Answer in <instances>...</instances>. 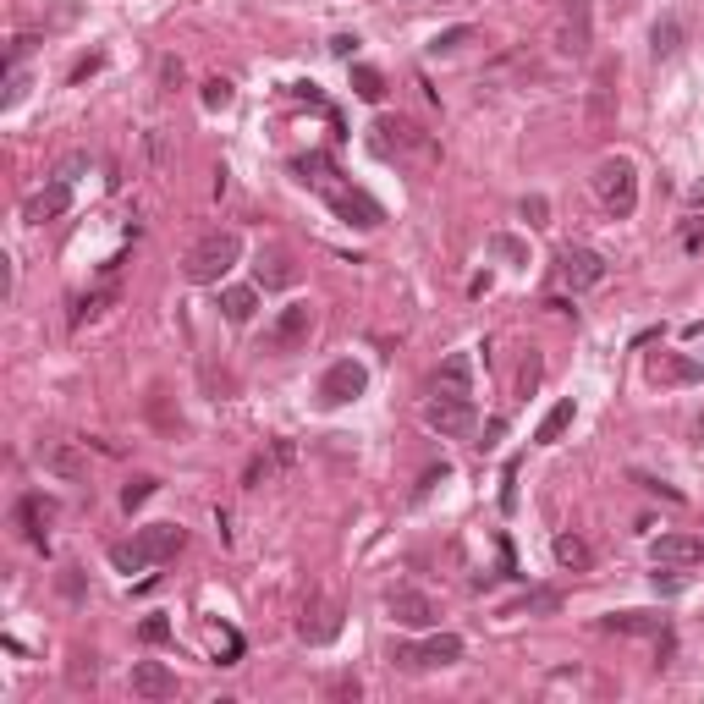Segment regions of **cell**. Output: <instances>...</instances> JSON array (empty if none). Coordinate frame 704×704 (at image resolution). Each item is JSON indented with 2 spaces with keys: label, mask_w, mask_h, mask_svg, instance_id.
<instances>
[{
  "label": "cell",
  "mask_w": 704,
  "mask_h": 704,
  "mask_svg": "<svg viewBox=\"0 0 704 704\" xmlns=\"http://www.w3.org/2000/svg\"><path fill=\"white\" fill-rule=\"evenodd\" d=\"M292 176L303 187H314L319 198H325L330 209H336L347 226H363V231H374L385 220V209L374 204L363 187H352V182H341V171L330 165V154H303V160H292Z\"/></svg>",
  "instance_id": "obj_1"
},
{
  "label": "cell",
  "mask_w": 704,
  "mask_h": 704,
  "mask_svg": "<svg viewBox=\"0 0 704 704\" xmlns=\"http://www.w3.org/2000/svg\"><path fill=\"white\" fill-rule=\"evenodd\" d=\"M182 545H187V528L149 523V528H138L132 539H116V545H110V567H116V572H149V567H160V561H171Z\"/></svg>",
  "instance_id": "obj_2"
},
{
  "label": "cell",
  "mask_w": 704,
  "mask_h": 704,
  "mask_svg": "<svg viewBox=\"0 0 704 704\" xmlns=\"http://www.w3.org/2000/svg\"><path fill=\"white\" fill-rule=\"evenodd\" d=\"M237 259H242V237H237L231 226H220V231H204V237L187 248L182 275H187L193 286H220V275H226Z\"/></svg>",
  "instance_id": "obj_3"
},
{
  "label": "cell",
  "mask_w": 704,
  "mask_h": 704,
  "mask_svg": "<svg viewBox=\"0 0 704 704\" xmlns=\"http://www.w3.org/2000/svg\"><path fill=\"white\" fill-rule=\"evenodd\" d=\"M589 187H594V198H600V209L611 220H627L638 209V171H633L627 154H605V160L594 165Z\"/></svg>",
  "instance_id": "obj_4"
},
{
  "label": "cell",
  "mask_w": 704,
  "mask_h": 704,
  "mask_svg": "<svg viewBox=\"0 0 704 704\" xmlns=\"http://www.w3.org/2000/svg\"><path fill=\"white\" fill-rule=\"evenodd\" d=\"M550 50L561 61H589L594 50V6L589 0H561L550 17Z\"/></svg>",
  "instance_id": "obj_5"
},
{
  "label": "cell",
  "mask_w": 704,
  "mask_h": 704,
  "mask_svg": "<svg viewBox=\"0 0 704 704\" xmlns=\"http://www.w3.org/2000/svg\"><path fill=\"white\" fill-rule=\"evenodd\" d=\"M369 149L380 154V160H407V154H435V138H429L418 121H407V116H374V127H369Z\"/></svg>",
  "instance_id": "obj_6"
},
{
  "label": "cell",
  "mask_w": 704,
  "mask_h": 704,
  "mask_svg": "<svg viewBox=\"0 0 704 704\" xmlns=\"http://www.w3.org/2000/svg\"><path fill=\"white\" fill-rule=\"evenodd\" d=\"M462 660V638L457 633H429L424 644H391V666L396 671H440V666H457Z\"/></svg>",
  "instance_id": "obj_7"
},
{
  "label": "cell",
  "mask_w": 704,
  "mask_h": 704,
  "mask_svg": "<svg viewBox=\"0 0 704 704\" xmlns=\"http://www.w3.org/2000/svg\"><path fill=\"white\" fill-rule=\"evenodd\" d=\"M308 336H314V303L292 297L264 325V352H297V347H308Z\"/></svg>",
  "instance_id": "obj_8"
},
{
  "label": "cell",
  "mask_w": 704,
  "mask_h": 704,
  "mask_svg": "<svg viewBox=\"0 0 704 704\" xmlns=\"http://www.w3.org/2000/svg\"><path fill=\"white\" fill-rule=\"evenodd\" d=\"M424 424L435 429L440 440H468L473 429H479V407H473V396H429Z\"/></svg>",
  "instance_id": "obj_9"
},
{
  "label": "cell",
  "mask_w": 704,
  "mask_h": 704,
  "mask_svg": "<svg viewBox=\"0 0 704 704\" xmlns=\"http://www.w3.org/2000/svg\"><path fill=\"white\" fill-rule=\"evenodd\" d=\"M385 611H391V622H396V627H413V633H424V627H435V622H440L435 594L413 589V583H391V589H385Z\"/></svg>",
  "instance_id": "obj_10"
},
{
  "label": "cell",
  "mask_w": 704,
  "mask_h": 704,
  "mask_svg": "<svg viewBox=\"0 0 704 704\" xmlns=\"http://www.w3.org/2000/svg\"><path fill=\"white\" fill-rule=\"evenodd\" d=\"M583 121L589 132H611L616 127V61H600L583 88Z\"/></svg>",
  "instance_id": "obj_11"
},
{
  "label": "cell",
  "mask_w": 704,
  "mask_h": 704,
  "mask_svg": "<svg viewBox=\"0 0 704 704\" xmlns=\"http://www.w3.org/2000/svg\"><path fill=\"white\" fill-rule=\"evenodd\" d=\"M556 270H561V281L572 286V292H589V286H600L605 281V253L600 248H583V242H567V248L556 253Z\"/></svg>",
  "instance_id": "obj_12"
},
{
  "label": "cell",
  "mask_w": 704,
  "mask_h": 704,
  "mask_svg": "<svg viewBox=\"0 0 704 704\" xmlns=\"http://www.w3.org/2000/svg\"><path fill=\"white\" fill-rule=\"evenodd\" d=\"M363 385H369V369H363L358 358H336L325 369V380H319V402L325 407H347L363 396Z\"/></svg>",
  "instance_id": "obj_13"
},
{
  "label": "cell",
  "mask_w": 704,
  "mask_h": 704,
  "mask_svg": "<svg viewBox=\"0 0 704 704\" xmlns=\"http://www.w3.org/2000/svg\"><path fill=\"white\" fill-rule=\"evenodd\" d=\"M72 187H77V182H66V176H55V171H50V182H44L39 193H28V198H22V220H28V226L61 220L66 209H72Z\"/></svg>",
  "instance_id": "obj_14"
},
{
  "label": "cell",
  "mask_w": 704,
  "mask_h": 704,
  "mask_svg": "<svg viewBox=\"0 0 704 704\" xmlns=\"http://www.w3.org/2000/svg\"><path fill=\"white\" fill-rule=\"evenodd\" d=\"M649 561L655 567H699L704 539L699 534H660V539H649Z\"/></svg>",
  "instance_id": "obj_15"
},
{
  "label": "cell",
  "mask_w": 704,
  "mask_h": 704,
  "mask_svg": "<svg viewBox=\"0 0 704 704\" xmlns=\"http://www.w3.org/2000/svg\"><path fill=\"white\" fill-rule=\"evenodd\" d=\"M644 374L655 385H693V380H704V363L699 358H682V352H649Z\"/></svg>",
  "instance_id": "obj_16"
},
{
  "label": "cell",
  "mask_w": 704,
  "mask_h": 704,
  "mask_svg": "<svg viewBox=\"0 0 704 704\" xmlns=\"http://www.w3.org/2000/svg\"><path fill=\"white\" fill-rule=\"evenodd\" d=\"M336 633H341V605L308 600L303 616H297V638H303V644H330Z\"/></svg>",
  "instance_id": "obj_17"
},
{
  "label": "cell",
  "mask_w": 704,
  "mask_h": 704,
  "mask_svg": "<svg viewBox=\"0 0 704 704\" xmlns=\"http://www.w3.org/2000/svg\"><path fill=\"white\" fill-rule=\"evenodd\" d=\"M253 281H259L264 292H281V286H292V281H297L292 253L275 248V242H270V248H259V253H253Z\"/></svg>",
  "instance_id": "obj_18"
},
{
  "label": "cell",
  "mask_w": 704,
  "mask_h": 704,
  "mask_svg": "<svg viewBox=\"0 0 704 704\" xmlns=\"http://www.w3.org/2000/svg\"><path fill=\"white\" fill-rule=\"evenodd\" d=\"M176 693V671L165 660H138L132 666V699H171Z\"/></svg>",
  "instance_id": "obj_19"
},
{
  "label": "cell",
  "mask_w": 704,
  "mask_h": 704,
  "mask_svg": "<svg viewBox=\"0 0 704 704\" xmlns=\"http://www.w3.org/2000/svg\"><path fill=\"white\" fill-rule=\"evenodd\" d=\"M39 462H44V473H55V479H83L88 473V457L77 451V440H44Z\"/></svg>",
  "instance_id": "obj_20"
},
{
  "label": "cell",
  "mask_w": 704,
  "mask_h": 704,
  "mask_svg": "<svg viewBox=\"0 0 704 704\" xmlns=\"http://www.w3.org/2000/svg\"><path fill=\"white\" fill-rule=\"evenodd\" d=\"M50 517H55V501H44V495H22L17 501V523H22V534H28V545L33 550H50Z\"/></svg>",
  "instance_id": "obj_21"
},
{
  "label": "cell",
  "mask_w": 704,
  "mask_h": 704,
  "mask_svg": "<svg viewBox=\"0 0 704 704\" xmlns=\"http://www.w3.org/2000/svg\"><path fill=\"white\" fill-rule=\"evenodd\" d=\"M292 457H297V446H292V440H270V451H259V457L248 462L242 484H248V490H259V484H270L281 468H292Z\"/></svg>",
  "instance_id": "obj_22"
},
{
  "label": "cell",
  "mask_w": 704,
  "mask_h": 704,
  "mask_svg": "<svg viewBox=\"0 0 704 704\" xmlns=\"http://www.w3.org/2000/svg\"><path fill=\"white\" fill-rule=\"evenodd\" d=\"M605 633H622V638H649V633H666V616H660V611H611V616H605Z\"/></svg>",
  "instance_id": "obj_23"
},
{
  "label": "cell",
  "mask_w": 704,
  "mask_h": 704,
  "mask_svg": "<svg viewBox=\"0 0 704 704\" xmlns=\"http://www.w3.org/2000/svg\"><path fill=\"white\" fill-rule=\"evenodd\" d=\"M435 396H473V358L468 352H451L435 374Z\"/></svg>",
  "instance_id": "obj_24"
},
{
  "label": "cell",
  "mask_w": 704,
  "mask_h": 704,
  "mask_svg": "<svg viewBox=\"0 0 704 704\" xmlns=\"http://www.w3.org/2000/svg\"><path fill=\"white\" fill-rule=\"evenodd\" d=\"M572 418H578V402H572V396H561V402L550 407L545 418H539V429H534V446H556V440L572 429Z\"/></svg>",
  "instance_id": "obj_25"
},
{
  "label": "cell",
  "mask_w": 704,
  "mask_h": 704,
  "mask_svg": "<svg viewBox=\"0 0 704 704\" xmlns=\"http://www.w3.org/2000/svg\"><path fill=\"white\" fill-rule=\"evenodd\" d=\"M253 308H259V292H253V286H226V292H220V314H226L231 325H248Z\"/></svg>",
  "instance_id": "obj_26"
},
{
  "label": "cell",
  "mask_w": 704,
  "mask_h": 704,
  "mask_svg": "<svg viewBox=\"0 0 704 704\" xmlns=\"http://www.w3.org/2000/svg\"><path fill=\"white\" fill-rule=\"evenodd\" d=\"M556 561H561L567 572H589V567H594V550L583 545L578 534H556Z\"/></svg>",
  "instance_id": "obj_27"
},
{
  "label": "cell",
  "mask_w": 704,
  "mask_h": 704,
  "mask_svg": "<svg viewBox=\"0 0 704 704\" xmlns=\"http://www.w3.org/2000/svg\"><path fill=\"white\" fill-rule=\"evenodd\" d=\"M105 303H116V286H94V292H83L72 303V330L88 325V319H99V314H105Z\"/></svg>",
  "instance_id": "obj_28"
},
{
  "label": "cell",
  "mask_w": 704,
  "mask_h": 704,
  "mask_svg": "<svg viewBox=\"0 0 704 704\" xmlns=\"http://www.w3.org/2000/svg\"><path fill=\"white\" fill-rule=\"evenodd\" d=\"M649 50H655V61H671V55L682 50V22H655V33H649Z\"/></svg>",
  "instance_id": "obj_29"
},
{
  "label": "cell",
  "mask_w": 704,
  "mask_h": 704,
  "mask_svg": "<svg viewBox=\"0 0 704 704\" xmlns=\"http://www.w3.org/2000/svg\"><path fill=\"white\" fill-rule=\"evenodd\" d=\"M534 611H561V594H556V589H528L506 616H534Z\"/></svg>",
  "instance_id": "obj_30"
},
{
  "label": "cell",
  "mask_w": 704,
  "mask_h": 704,
  "mask_svg": "<svg viewBox=\"0 0 704 704\" xmlns=\"http://www.w3.org/2000/svg\"><path fill=\"white\" fill-rule=\"evenodd\" d=\"M352 88H358V99H369V105H380L385 99V83L374 66H352Z\"/></svg>",
  "instance_id": "obj_31"
},
{
  "label": "cell",
  "mask_w": 704,
  "mask_h": 704,
  "mask_svg": "<svg viewBox=\"0 0 704 704\" xmlns=\"http://www.w3.org/2000/svg\"><path fill=\"white\" fill-rule=\"evenodd\" d=\"M154 490H160V479H154V473H138V479H132L127 490H121V506H127V512H138V506L149 501Z\"/></svg>",
  "instance_id": "obj_32"
},
{
  "label": "cell",
  "mask_w": 704,
  "mask_h": 704,
  "mask_svg": "<svg viewBox=\"0 0 704 704\" xmlns=\"http://www.w3.org/2000/svg\"><path fill=\"white\" fill-rule=\"evenodd\" d=\"M231 99H237V88H231L226 77H209L204 83V110H226Z\"/></svg>",
  "instance_id": "obj_33"
},
{
  "label": "cell",
  "mask_w": 704,
  "mask_h": 704,
  "mask_svg": "<svg viewBox=\"0 0 704 704\" xmlns=\"http://www.w3.org/2000/svg\"><path fill=\"white\" fill-rule=\"evenodd\" d=\"M490 253H495V259H512V264H528V248L517 237H506V231H495V237H490Z\"/></svg>",
  "instance_id": "obj_34"
},
{
  "label": "cell",
  "mask_w": 704,
  "mask_h": 704,
  "mask_svg": "<svg viewBox=\"0 0 704 704\" xmlns=\"http://www.w3.org/2000/svg\"><path fill=\"white\" fill-rule=\"evenodd\" d=\"M468 39H473V28H446V33L429 39V55H451V50H462Z\"/></svg>",
  "instance_id": "obj_35"
},
{
  "label": "cell",
  "mask_w": 704,
  "mask_h": 704,
  "mask_svg": "<svg viewBox=\"0 0 704 704\" xmlns=\"http://www.w3.org/2000/svg\"><path fill=\"white\" fill-rule=\"evenodd\" d=\"M33 44H39V33H17V39L6 44V72H11V66H22V61H28V55H33Z\"/></svg>",
  "instance_id": "obj_36"
},
{
  "label": "cell",
  "mask_w": 704,
  "mask_h": 704,
  "mask_svg": "<svg viewBox=\"0 0 704 704\" xmlns=\"http://www.w3.org/2000/svg\"><path fill=\"white\" fill-rule=\"evenodd\" d=\"M523 220H528V226H550V204L539 193H528L523 198Z\"/></svg>",
  "instance_id": "obj_37"
},
{
  "label": "cell",
  "mask_w": 704,
  "mask_h": 704,
  "mask_svg": "<svg viewBox=\"0 0 704 704\" xmlns=\"http://www.w3.org/2000/svg\"><path fill=\"white\" fill-rule=\"evenodd\" d=\"M22 94H28V77H22V66H11L6 72V110L22 105Z\"/></svg>",
  "instance_id": "obj_38"
},
{
  "label": "cell",
  "mask_w": 704,
  "mask_h": 704,
  "mask_svg": "<svg viewBox=\"0 0 704 704\" xmlns=\"http://www.w3.org/2000/svg\"><path fill=\"white\" fill-rule=\"evenodd\" d=\"M682 583H688V578H682V567H666V572H655V589H660V594H677Z\"/></svg>",
  "instance_id": "obj_39"
},
{
  "label": "cell",
  "mask_w": 704,
  "mask_h": 704,
  "mask_svg": "<svg viewBox=\"0 0 704 704\" xmlns=\"http://www.w3.org/2000/svg\"><path fill=\"white\" fill-rule=\"evenodd\" d=\"M143 638H149V644H165V638H171V622H165V616H149V622H143Z\"/></svg>",
  "instance_id": "obj_40"
},
{
  "label": "cell",
  "mask_w": 704,
  "mask_h": 704,
  "mask_svg": "<svg viewBox=\"0 0 704 704\" xmlns=\"http://www.w3.org/2000/svg\"><path fill=\"white\" fill-rule=\"evenodd\" d=\"M534 385H539V358H528V363H523V374H517V396H528Z\"/></svg>",
  "instance_id": "obj_41"
},
{
  "label": "cell",
  "mask_w": 704,
  "mask_h": 704,
  "mask_svg": "<svg viewBox=\"0 0 704 704\" xmlns=\"http://www.w3.org/2000/svg\"><path fill=\"white\" fill-rule=\"evenodd\" d=\"M440 479H446V462H440V468H429V473H424V479H418V490H413V501H424V495H429V490H435V484H440Z\"/></svg>",
  "instance_id": "obj_42"
},
{
  "label": "cell",
  "mask_w": 704,
  "mask_h": 704,
  "mask_svg": "<svg viewBox=\"0 0 704 704\" xmlns=\"http://www.w3.org/2000/svg\"><path fill=\"white\" fill-rule=\"evenodd\" d=\"M352 50H358V39H352V33H336V39H330V55H341V61H347Z\"/></svg>",
  "instance_id": "obj_43"
},
{
  "label": "cell",
  "mask_w": 704,
  "mask_h": 704,
  "mask_svg": "<svg viewBox=\"0 0 704 704\" xmlns=\"http://www.w3.org/2000/svg\"><path fill=\"white\" fill-rule=\"evenodd\" d=\"M88 72H99V55H88V61H77V66H72V83H83Z\"/></svg>",
  "instance_id": "obj_44"
},
{
  "label": "cell",
  "mask_w": 704,
  "mask_h": 704,
  "mask_svg": "<svg viewBox=\"0 0 704 704\" xmlns=\"http://www.w3.org/2000/svg\"><path fill=\"white\" fill-rule=\"evenodd\" d=\"M682 242H688V248L699 253V248H704V226H688V231H682Z\"/></svg>",
  "instance_id": "obj_45"
},
{
  "label": "cell",
  "mask_w": 704,
  "mask_h": 704,
  "mask_svg": "<svg viewBox=\"0 0 704 704\" xmlns=\"http://www.w3.org/2000/svg\"><path fill=\"white\" fill-rule=\"evenodd\" d=\"M699 363H704V358H699Z\"/></svg>",
  "instance_id": "obj_46"
}]
</instances>
